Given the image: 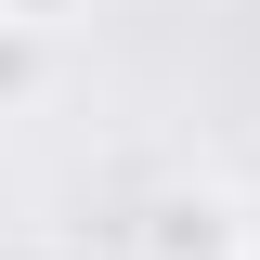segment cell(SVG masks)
Instances as JSON below:
<instances>
[{
    "instance_id": "obj_1",
    "label": "cell",
    "mask_w": 260,
    "mask_h": 260,
    "mask_svg": "<svg viewBox=\"0 0 260 260\" xmlns=\"http://www.w3.org/2000/svg\"><path fill=\"white\" fill-rule=\"evenodd\" d=\"M260 247V208L221 182H156L130 208V260H247Z\"/></svg>"
},
{
    "instance_id": "obj_2",
    "label": "cell",
    "mask_w": 260,
    "mask_h": 260,
    "mask_svg": "<svg viewBox=\"0 0 260 260\" xmlns=\"http://www.w3.org/2000/svg\"><path fill=\"white\" fill-rule=\"evenodd\" d=\"M39 78H52V39H39V26H0V117L39 104Z\"/></svg>"
},
{
    "instance_id": "obj_3",
    "label": "cell",
    "mask_w": 260,
    "mask_h": 260,
    "mask_svg": "<svg viewBox=\"0 0 260 260\" xmlns=\"http://www.w3.org/2000/svg\"><path fill=\"white\" fill-rule=\"evenodd\" d=\"M65 13H91V0H0V26H39V39H52Z\"/></svg>"
},
{
    "instance_id": "obj_4",
    "label": "cell",
    "mask_w": 260,
    "mask_h": 260,
    "mask_svg": "<svg viewBox=\"0 0 260 260\" xmlns=\"http://www.w3.org/2000/svg\"><path fill=\"white\" fill-rule=\"evenodd\" d=\"M182 13H208V0H182Z\"/></svg>"
},
{
    "instance_id": "obj_5",
    "label": "cell",
    "mask_w": 260,
    "mask_h": 260,
    "mask_svg": "<svg viewBox=\"0 0 260 260\" xmlns=\"http://www.w3.org/2000/svg\"><path fill=\"white\" fill-rule=\"evenodd\" d=\"M247 260H260V247H247Z\"/></svg>"
}]
</instances>
